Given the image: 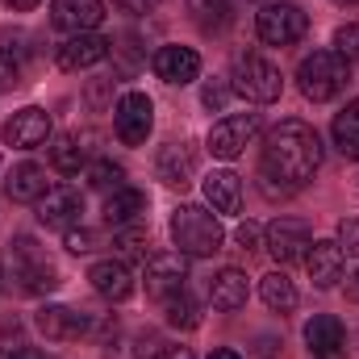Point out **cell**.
Returning a JSON list of instances; mask_svg holds the SVG:
<instances>
[{"instance_id":"obj_32","label":"cell","mask_w":359,"mask_h":359,"mask_svg":"<svg viewBox=\"0 0 359 359\" xmlns=\"http://www.w3.org/2000/svg\"><path fill=\"white\" fill-rule=\"evenodd\" d=\"M334 55L347 59V63H355L359 59V25H343V29L334 34Z\"/></svg>"},{"instance_id":"obj_34","label":"cell","mask_w":359,"mask_h":359,"mask_svg":"<svg viewBox=\"0 0 359 359\" xmlns=\"http://www.w3.org/2000/svg\"><path fill=\"white\" fill-rule=\"evenodd\" d=\"M67 251H76V255H88V251H96V234H92V230H84V226H72V230H67Z\"/></svg>"},{"instance_id":"obj_9","label":"cell","mask_w":359,"mask_h":359,"mask_svg":"<svg viewBox=\"0 0 359 359\" xmlns=\"http://www.w3.org/2000/svg\"><path fill=\"white\" fill-rule=\"evenodd\" d=\"M309 243H313V234H309V226H305L301 217H276L268 226V238H264V247L271 251V259H280V264L305 259Z\"/></svg>"},{"instance_id":"obj_29","label":"cell","mask_w":359,"mask_h":359,"mask_svg":"<svg viewBox=\"0 0 359 359\" xmlns=\"http://www.w3.org/2000/svg\"><path fill=\"white\" fill-rule=\"evenodd\" d=\"M117 247L126 259H151V238H147V226H121L117 230Z\"/></svg>"},{"instance_id":"obj_2","label":"cell","mask_w":359,"mask_h":359,"mask_svg":"<svg viewBox=\"0 0 359 359\" xmlns=\"http://www.w3.org/2000/svg\"><path fill=\"white\" fill-rule=\"evenodd\" d=\"M222 222L217 213H209L205 205H180L172 213V243H176L180 255H192V259H205V255H217L222 251Z\"/></svg>"},{"instance_id":"obj_8","label":"cell","mask_w":359,"mask_h":359,"mask_svg":"<svg viewBox=\"0 0 359 359\" xmlns=\"http://www.w3.org/2000/svg\"><path fill=\"white\" fill-rule=\"evenodd\" d=\"M305 13L297 8V4H264L259 8V17H255V29H259V38L268 42V46H288V42H297L301 34H305Z\"/></svg>"},{"instance_id":"obj_20","label":"cell","mask_w":359,"mask_h":359,"mask_svg":"<svg viewBox=\"0 0 359 359\" xmlns=\"http://www.w3.org/2000/svg\"><path fill=\"white\" fill-rule=\"evenodd\" d=\"M147 192H138V188H117V192H109L104 196V222L109 226H138L142 217H147Z\"/></svg>"},{"instance_id":"obj_36","label":"cell","mask_w":359,"mask_h":359,"mask_svg":"<svg viewBox=\"0 0 359 359\" xmlns=\"http://www.w3.org/2000/svg\"><path fill=\"white\" fill-rule=\"evenodd\" d=\"M13 84H17V63L8 50H0V92H8Z\"/></svg>"},{"instance_id":"obj_15","label":"cell","mask_w":359,"mask_h":359,"mask_svg":"<svg viewBox=\"0 0 359 359\" xmlns=\"http://www.w3.org/2000/svg\"><path fill=\"white\" fill-rule=\"evenodd\" d=\"M100 17H104L100 0H55L50 4V21L67 34H88L100 25Z\"/></svg>"},{"instance_id":"obj_35","label":"cell","mask_w":359,"mask_h":359,"mask_svg":"<svg viewBox=\"0 0 359 359\" xmlns=\"http://www.w3.org/2000/svg\"><path fill=\"white\" fill-rule=\"evenodd\" d=\"M226 96H230V88H226V84H217V80H213V84H205V92H201L205 109H222V104H226Z\"/></svg>"},{"instance_id":"obj_6","label":"cell","mask_w":359,"mask_h":359,"mask_svg":"<svg viewBox=\"0 0 359 359\" xmlns=\"http://www.w3.org/2000/svg\"><path fill=\"white\" fill-rule=\"evenodd\" d=\"M259 134V113H230L209 130V155L213 159H238Z\"/></svg>"},{"instance_id":"obj_33","label":"cell","mask_w":359,"mask_h":359,"mask_svg":"<svg viewBox=\"0 0 359 359\" xmlns=\"http://www.w3.org/2000/svg\"><path fill=\"white\" fill-rule=\"evenodd\" d=\"M334 243L343 247V255H359V217L339 222V238H334Z\"/></svg>"},{"instance_id":"obj_42","label":"cell","mask_w":359,"mask_h":359,"mask_svg":"<svg viewBox=\"0 0 359 359\" xmlns=\"http://www.w3.org/2000/svg\"><path fill=\"white\" fill-rule=\"evenodd\" d=\"M209 359H238V355H234V351H226V347H222V351H213V355H209Z\"/></svg>"},{"instance_id":"obj_10","label":"cell","mask_w":359,"mask_h":359,"mask_svg":"<svg viewBox=\"0 0 359 359\" xmlns=\"http://www.w3.org/2000/svg\"><path fill=\"white\" fill-rule=\"evenodd\" d=\"M80 217H84V196H80V188L59 184V188H50V192L38 201V222H42L46 230H72V226H80Z\"/></svg>"},{"instance_id":"obj_22","label":"cell","mask_w":359,"mask_h":359,"mask_svg":"<svg viewBox=\"0 0 359 359\" xmlns=\"http://www.w3.org/2000/svg\"><path fill=\"white\" fill-rule=\"evenodd\" d=\"M305 343H309L313 359H334L343 351V343H347V330H343L339 318L322 313V318H313V322L305 326Z\"/></svg>"},{"instance_id":"obj_25","label":"cell","mask_w":359,"mask_h":359,"mask_svg":"<svg viewBox=\"0 0 359 359\" xmlns=\"http://www.w3.org/2000/svg\"><path fill=\"white\" fill-rule=\"evenodd\" d=\"M50 163H55L63 176H76V172L88 163V147H84V138H80V134H63V138H55V147H50Z\"/></svg>"},{"instance_id":"obj_31","label":"cell","mask_w":359,"mask_h":359,"mask_svg":"<svg viewBox=\"0 0 359 359\" xmlns=\"http://www.w3.org/2000/svg\"><path fill=\"white\" fill-rule=\"evenodd\" d=\"M192 13L201 25H222L230 13V0H192Z\"/></svg>"},{"instance_id":"obj_17","label":"cell","mask_w":359,"mask_h":359,"mask_svg":"<svg viewBox=\"0 0 359 359\" xmlns=\"http://www.w3.org/2000/svg\"><path fill=\"white\" fill-rule=\"evenodd\" d=\"M4 192H8V201H17V205H38L46 192H50V180H46V168H38V163H17L8 180H4Z\"/></svg>"},{"instance_id":"obj_26","label":"cell","mask_w":359,"mask_h":359,"mask_svg":"<svg viewBox=\"0 0 359 359\" xmlns=\"http://www.w3.org/2000/svg\"><path fill=\"white\" fill-rule=\"evenodd\" d=\"M330 134H334V147H339L347 159H359V100H351V104L334 117Z\"/></svg>"},{"instance_id":"obj_13","label":"cell","mask_w":359,"mask_h":359,"mask_svg":"<svg viewBox=\"0 0 359 359\" xmlns=\"http://www.w3.org/2000/svg\"><path fill=\"white\" fill-rule=\"evenodd\" d=\"M104 55H109V38H100L96 29H88V34H72V38L55 50V59H59V67H63V72H84V67H96Z\"/></svg>"},{"instance_id":"obj_19","label":"cell","mask_w":359,"mask_h":359,"mask_svg":"<svg viewBox=\"0 0 359 359\" xmlns=\"http://www.w3.org/2000/svg\"><path fill=\"white\" fill-rule=\"evenodd\" d=\"M34 322H38V330H42L46 339H55V343H67V339L88 334V318L76 313V309H67V305H46V309H38Z\"/></svg>"},{"instance_id":"obj_18","label":"cell","mask_w":359,"mask_h":359,"mask_svg":"<svg viewBox=\"0 0 359 359\" xmlns=\"http://www.w3.org/2000/svg\"><path fill=\"white\" fill-rule=\"evenodd\" d=\"M88 280L104 301H126L134 292V271L126 268V259H100V264H92Z\"/></svg>"},{"instance_id":"obj_40","label":"cell","mask_w":359,"mask_h":359,"mask_svg":"<svg viewBox=\"0 0 359 359\" xmlns=\"http://www.w3.org/2000/svg\"><path fill=\"white\" fill-rule=\"evenodd\" d=\"M151 359H196V355H192L188 347H159Z\"/></svg>"},{"instance_id":"obj_43","label":"cell","mask_w":359,"mask_h":359,"mask_svg":"<svg viewBox=\"0 0 359 359\" xmlns=\"http://www.w3.org/2000/svg\"><path fill=\"white\" fill-rule=\"evenodd\" d=\"M334 4H347V8H351V4H359V0H334Z\"/></svg>"},{"instance_id":"obj_23","label":"cell","mask_w":359,"mask_h":359,"mask_svg":"<svg viewBox=\"0 0 359 359\" xmlns=\"http://www.w3.org/2000/svg\"><path fill=\"white\" fill-rule=\"evenodd\" d=\"M247 297H251V288H247V276L238 268H226L213 276V284H209V301H213V309H222V313H234V309H243L247 305Z\"/></svg>"},{"instance_id":"obj_7","label":"cell","mask_w":359,"mask_h":359,"mask_svg":"<svg viewBox=\"0 0 359 359\" xmlns=\"http://www.w3.org/2000/svg\"><path fill=\"white\" fill-rule=\"evenodd\" d=\"M113 126H117V138L126 147H142L151 138V126H155V104L147 92H126L113 109Z\"/></svg>"},{"instance_id":"obj_39","label":"cell","mask_w":359,"mask_h":359,"mask_svg":"<svg viewBox=\"0 0 359 359\" xmlns=\"http://www.w3.org/2000/svg\"><path fill=\"white\" fill-rule=\"evenodd\" d=\"M0 359H50V355H42L38 347H0Z\"/></svg>"},{"instance_id":"obj_11","label":"cell","mask_w":359,"mask_h":359,"mask_svg":"<svg viewBox=\"0 0 359 359\" xmlns=\"http://www.w3.org/2000/svg\"><path fill=\"white\" fill-rule=\"evenodd\" d=\"M184 259H188V255H180V251H159V255H151V259H147V292L159 297V301L184 292V280H188V264H184Z\"/></svg>"},{"instance_id":"obj_41","label":"cell","mask_w":359,"mask_h":359,"mask_svg":"<svg viewBox=\"0 0 359 359\" xmlns=\"http://www.w3.org/2000/svg\"><path fill=\"white\" fill-rule=\"evenodd\" d=\"M34 4H42V0H4V8H13V13H29Z\"/></svg>"},{"instance_id":"obj_44","label":"cell","mask_w":359,"mask_h":359,"mask_svg":"<svg viewBox=\"0 0 359 359\" xmlns=\"http://www.w3.org/2000/svg\"><path fill=\"white\" fill-rule=\"evenodd\" d=\"M351 288H355V297H359V271H355V284H351Z\"/></svg>"},{"instance_id":"obj_4","label":"cell","mask_w":359,"mask_h":359,"mask_svg":"<svg viewBox=\"0 0 359 359\" xmlns=\"http://www.w3.org/2000/svg\"><path fill=\"white\" fill-rule=\"evenodd\" d=\"M347 80H351V63L339 59L334 50H313V55H305L301 67H297V84H301V92H305L313 104L334 100L339 92L347 88Z\"/></svg>"},{"instance_id":"obj_28","label":"cell","mask_w":359,"mask_h":359,"mask_svg":"<svg viewBox=\"0 0 359 359\" xmlns=\"http://www.w3.org/2000/svg\"><path fill=\"white\" fill-rule=\"evenodd\" d=\"M163 313H168V322L180 326V330H196V326H201V305H196L188 292L168 297V301H163Z\"/></svg>"},{"instance_id":"obj_16","label":"cell","mask_w":359,"mask_h":359,"mask_svg":"<svg viewBox=\"0 0 359 359\" xmlns=\"http://www.w3.org/2000/svg\"><path fill=\"white\" fill-rule=\"evenodd\" d=\"M305 268H309V280H313L318 288H334V284L343 280V247L330 243V238L309 243V251H305Z\"/></svg>"},{"instance_id":"obj_12","label":"cell","mask_w":359,"mask_h":359,"mask_svg":"<svg viewBox=\"0 0 359 359\" xmlns=\"http://www.w3.org/2000/svg\"><path fill=\"white\" fill-rule=\"evenodd\" d=\"M4 147H17V151H34L50 138V113L46 109H21L13 113V121L0 130Z\"/></svg>"},{"instance_id":"obj_21","label":"cell","mask_w":359,"mask_h":359,"mask_svg":"<svg viewBox=\"0 0 359 359\" xmlns=\"http://www.w3.org/2000/svg\"><path fill=\"white\" fill-rule=\"evenodd\" d=\"M155 176L163 180L168 188H188L192 176H196V159H192V151L180 147V142H168V147L159 151V159H155Z\"/></svg>"},{"instance_id":"obj_37","label":"cell","mask_w":359,"mask_h":359,"mask_svg":"<svg viewBox=\"0 0 359 359\" xmlns=\"http://www.w3.org/2000/svg\"><path fill=\"white\" fill-rule=\"evenodd\" d=\"M234 238H238V247H243V251H255V247H259V226H251V222H243Z\"/></svg>"},{"instance_id":"obj_30","label":"cell","mask_w":359,"mask_h":359,"mask_svg":"<svg viewBox=\"0 0 359 359\" xmlns=\"http://www.w3.org/2000/svg\"><path fill=\"white\" fill-rule=\"evenodd\" d=\"M88 188L96 192H117V188H126V172L117 168V163H109V159H100V163H92L88 168Z\"/></svg>"},{"instance_id":"obj_5","label":"cell","mask_w":359,"mask_h":359,"mask_svg":"<svg viewBox=\"0 0 359 359\" xmlns=\"http://www.w3.org/2000/svg\"><path fill=\"white\" fill-rule=\"evenodd\" d=\"M230 80H234V92H238V96H247V100H255V104L280 100V88H284L280 67H271L268 59H259V55H238Z\"/></svg>"},{"instance_id":"obj_38","label":"cell","mask_w":359,"mask_h":359,"mask_svg":"<svg viewBox=\"0 0 359 359\" xmlns=\"http://www.w3.org/2000/svg\"><path fill=\"white\" fill-rule=\"evenodd\" d=\"M121 13H130V17H142V13H151L155 8V0H113Z\"/></svg>"},{"instance_id":"obj_3","label":"cell","mask_w":359,"mask_h":359,"mask_svg":"<svg viewBox=\"0 0 359 359\" xmlns=\"http://www.w3.org/2000/svg\"><path fill=\"white\" fill-rule=\"evenodd\" d=\"M4 268L13 276V284L29 297H42L50 288H59V271L46 259V251L34 243V238H13L8 243V255H4Z\"/></svg>"},{"instance_id":"obj_24","label":"cell","mask_w":359,"mask_h":359,"mask_svg":"<svg viewBox=\"0 0 359 359\" xmlns=\"http://www.w3.org/2000/svg\"><path fill=\"white\" fill-rule=\"evenodd\" d=\"M205 201L213 205V213H238V205H243V180L234 176V172L205 176Z\"/></svg>"},{"instance_id":"obj_27","label":"cell","mask_w":359,"mask_h":359,"mask_svg":"<svg viewBox=\"0 0 359 359\" xmlns=\"http://www.w3.org/2000/svg\"><path fill=\"white\" fill-rule=\"evenodd\" d=\"M259 297H264L268 309H280V313H288V309L297 305V288H292V280H288L284 271H268V276L259 280Z\"/></svg>"},{"instance_id":"obj_1","label":"cell","mask_w":359,"mask_h":359,"mask_svg":"<svg viewBox=\"0 0 359 359\" xmlns=\"http://www.w3.org/2000/svg\"><path fill=\"white\" fill-rule=\"evenodd\" d=\"M318 163H322L318 134L297 117L280 121L268 134V142H264V163H259L264 192H271V196L276 192H297L305 180H313Z\"/></svg>"},{"instance_id":"obj_14","label":"cell","mask_w":359,"mask_h":359,"mask_svg":"<svg viewBox=\"0 0 359 359\" xmlns=\"http://www.w3.org/2000/svg\"><path fill=\"white\" fill-rule=\"evenodd\" d=\"M155 76L163 84H192L201 76V55L192 46H159L155 50Z\"/></svg>"}]
</instances>
